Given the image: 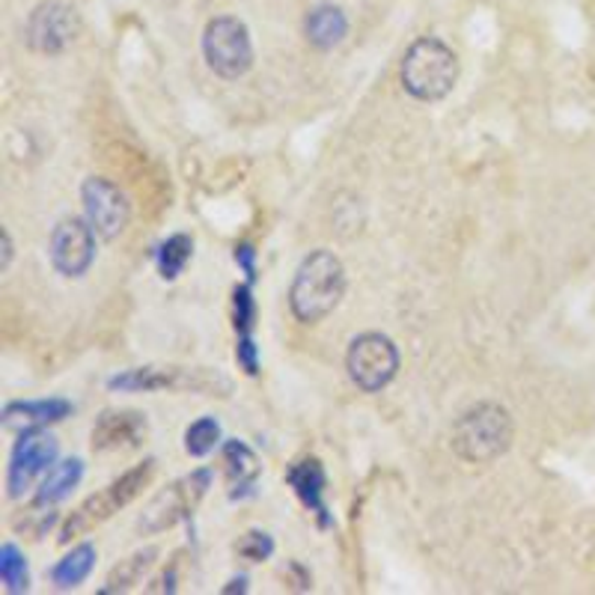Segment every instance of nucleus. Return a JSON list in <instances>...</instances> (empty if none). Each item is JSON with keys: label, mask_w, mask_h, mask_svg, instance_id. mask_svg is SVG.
<instances>
[{"label": "nucleus", "mask_w": 595, "mask_h": 595, "mask_svg": "<svg viewBox=\"0 0 595 595\" xmlns=\"http://www.w3.org/2000/svg\"><path fill=\"white\" fill-rule=\"evenodd\" d=\"M345 295V268L331 251H313L304 256L289 289V307L298 322L316 324L331 316Z\"/></svg>", "instance_id": "obj_1"}, {"label": "nucleus", "mask_w": 595, "mask_h": 595, "mask_svg": "<svg viewBox=\"0 0 595 595\" xmlns=\"http://www.w3.org/2000/svg\"><path fill=\"white\" fill-rule=\"evenodd\" d=\"M515 426L504 405L480 403L455 420L453 450L471 464H492L513 447Z\"/></svg>", "instance_id": "obj_2"}, {"label": "nucleus", "mask_w": 595, "mask_h": 595, "mask_svg": "<svg viewBox=\"0 0 595 595\" xmlns=\"http://www.w3.org/2000/svg\"><path fill=\"white\" fill-rule=\"evenodd\" d=\"M403 87L417 101H441L459 81V57L447 42L423 36L403 57Z\"/></svg>", "instance_id": "obj_3"}, {"label": "nucleus", "mask_w": 595, "mask_h": 595, "mask_svg": "<svg viewBox=\"0 0 595 595\" xmlns=\"http://www.w3.org/2000/svg\"><path fill=\"white\" fill-rule=\"evenodd\" d=\"M152 474H155V462L146 459V462L137 464L134 471L122 474L117 483H111L108 488H101L99 495L87 497V500L66 518V525H63L60 530V542H69L75 536L90 533L92 527L101 525V521H108L113 513H120L122 506L132 504L134 497L141 495L143 488L150 485Z\"/></svg>", "instance_id": "obj_4"}, {"label": "nucleus", "mask_w": 595, "mask_h": 595, "mask_svg": "<svg viewBox=\"0 0 595 595\" xmlns=\"http://www.w3.org/2000/svg\"><path fill=\"white\" fill-rule=\"evenodd\" d=\"M202 57L223 81H239L253 66V42L244 21L218 15L202 31Z\"/></svg>", "instance_id": "obj_5"}, {"label": "nucleus", "mask_w": 595, "mask_h": 595, "mask_svg": "<svg viewBox=\"0 0 595 595\" xmlns=\"http://www.w3.org/2000/svg\"><path fill=\"white\" fill-rule=\"evenodd\" d=\"M345 370L364 394H378L399 373V349L384 333H361L354 337L345 354Z\"/></svg>", "instance_id": "obj_6"}, {"label": "nucleus", "mask_w": 595, "mask_h": 595, "mask_svg": "<svg viewBox=\"0 0 595 595\" xmlns=\"http://www.w3.org/2000/svg\"><path fill=\"white\" fill-rule=\"evenodd\" d=\"M209 488H212V471H194V474L176 480V483L167 485L164 492L152 497L150 506L143 509L137 527H141L143 533H164V530H170L179 521H185L188 515H194V509L200 506Z\"/></svg>", "instance_id": "obj_7"}, {"label": "nucleus", "mask_w": 595, "mask_h": 595, "mask_svg": "<svg viewBox=\"0 0 595 595\" xmlns=\"http://www.w3.org/2000/svg\"><path fill=\"white\" fill-rule=\"evenodd\" d=\"M78 33H81L78 10L63 3V0H45L31 12L27 27H24V40L36 54L54 57V54H63L69 48L71 42L78 40Z\"/></svg>", "instance_id": "obj_8"}, {"label": "nucleus", "mask_w": 595, "mask_h": 595, "mask_svg": "<svg viewBox=\"0 0 595 595\" xmlns=\"http://www.w3.org/2000/svg\"><path fill=\"white\" fill-rule=\"evenodd\" d=\"M81 200L87 221H90L96 235L104 239V242H113V239L122 235V230L129 227L132 202H129V197L122 194L120 185H113L111 179H104V176H90L81 188Z\"/></svg>", "instance_id": "obj_9"}, {"label": "nucleus", "mask_w": 595, "mask_h": 595, "mask_svg": "<svg viewBox=\"0 0 595 595\" xmlns=\"http://www.w3.org/2000/svg\"><path fill=\"white\" fill-rule=\"evenodd\" d=\"M54 464H57V441L42 429H27L19 438V444L12 447L10 471H7L10 497L24 495L36 483V476L48 474Z\"/></svg>", "instance_id": "obj_10"}, {"label": "nucleus", "mask_w": 595, "mask_h": 595, "mask_svg": "<svg viewBox=\"0 0 595 595\" xmlns=\"http://www.w3.org/2000/svg\"><path fill=\"white\" fill-rule=\"evenodd\" d=\"M48 253L63 277H84L96 263V230L81 218H63L51 232Z\"/></svg>", "instance_id": "obj_11"}, {"label": "nucleus", "mask_w": 595, "mask_h": 595, "mask_svg": "<svg viewBox=\"0 0 595 595\" xmlns=\"http://www.w3.org/2000/svg\"><path fill=\"white\" fill-rule=\"evenodd\" d=\"M150 432L146 414L141 411H104L92 426V450L111 453V450H129L137 447Z\"/></svg>", "instance_id": "obj_12"}, {"label": "nucleus", "mask_w": 595, "mask_h": 595, "mask_svg": "<svg viewBox=\"0 0 595 595\" xmlns=\"http://www.w3.org/2000/svg\"><path fill=\"white\" fill-rule=\"evenodd\" d=\"M183 387H206V384L194 382V373L179 366H141V370H129L111 378V390H129V394L183 390Z\"/></svg>", "instance_id": "obj_13"}, {"label": "nucleus", "mask_w": 595, "mask_h": 595, "mask_svg": "<svg viewBox=\"0 0 595 595\" xmlns=\"http://www.w3.org/2000/svg\"><path fill=\"white\" fill-rule=\"evenodd\" d=\"M286 483L293 485L295 495L301 500L310 513L319 518V527L331 525L328 518V506H324V485H328V476H324V467L316 459H307V462H298L289 467L286 474Z\"/></svg>", "instance_id": "obj_14"}, {"label": "nucleus", "mask_w": 595, "mask_h": 595, "mask_svg": "<svg viewBox=\"0 0 595 595\" xmlns=\"http://www.w3.org/2000/svg\"><path fill=\"white\" fill-rule=\"evenodd\" d=\"M75 411L66 399H31V403H10L3 408V426L7 429H42V426L66 420Z\"/></svg>", "instance_id": "obj_15"}, {"label": "nucleus", "mask_w": 595, "mask_h": 595, "mask_svg": "<svg viewBox=\"0 0 595 595\" xmlns=\"http://www.w3.org/2000/svg\"><path fill=\"white\" fill-rule=\"evenodd\" d=\"M304 33H307V42L313 48L331 51L349 36V19L340 7L322 3V7L310 10V15L304 21Z\"/></svg>", "instance_id": "obj_16"}, {"label": "nucleus", "mask_w": 595, "mask_h": 595, "mask_svg": "<svg viewBox=\"0 0 595 595\" xmlns=\"http://www.w3.org/2000/svg\"><path fill=\"white\" fill-rule=\"evenodd\" d=\"M223 464H227V476H230L232 497L251 495L253 485L260 480V462L247 444L242 441H230L223 444Z\"/></svg>", "instance_id": "obj_17"}, {"label": "nucleus", "mask_w": 595, "mask_h": 595, "mask_svg": "<svg viewBox=\"0 0 595 595\" xmlns=\"http://www.w3.org/2000/svg\"><path fill=\"white\" fill-rule=\"evenodd\" d=\"M84 480V462L81 459H66V462H57L51 467L45 480H42L40 492H36V504L42 506H57L60 500L78 488V483Z\"/></svg>", "instance_id": "obj_18"}, {"label": "nucleus", "mask_w": 595, "mask_h": 595, "mask_svg": "<svg viewBox=\"0 0 595 595\" xmlns=\"http://www.w3.org/2000/svg\"><path fill=\"white\" fill-rule=\"evenodd\" d=\"M92 565H96V548L84 542V546L71 548L69 554L51 569V581L57 590H75L90 577Z\"/></svg>", "instance_id": "obj_19"}, {"label": "nucleus", "mask_w": 595, "mask_h": 595, "mask_svg": "<svg viewBox=\"0 0 595 595\" xmlns=\"http://www.w3.org/2000/svg\"><path fill=\"white\" fill-rule=\"evenodd\" d=\"M155 557H158V551L146 548V551H137V554H132L129 560H122L111 575H108V584H104L101 593H125V590H132L134 584H141V577L146 575V569H152Z\"/></svg>", "instance_id": "obj_20"}, {"label": "nucleus", "mask_w": 595, "mask_h": 595, "mask_svg": "<svg viewBox=\"0 0 595 595\" xmlns=\"http://www.w3.org/2000/svg\"><path fill=\"white\" fill-rule=\"evenodd\" d=\"M194 253V239L185 232H176L167 242L158 247V272L164 280H176L185 272V265L191 260Z\"/></svg>", "instance_id": "obj_21"}, {"label": "nucleus", "mask_w": 595, "mask_h": 595, "mask_svg": "<svg viewBox=\"0 0 595 595\" xmlns=\"http://www.w3.org/2000/svg\"><path fill=\"white\" fill-rule=\"evenodd\" d=\"M0 577H3V586H7V593L19 595L27 593V586H31V575H27V560L21 554L19 548L7 542V546L0 548Z\"/></svg>", "instance_id": "obj_22"}, {"label": "nucleus", "mask_w": 595, "mask_h": 595, "mask_svg": "<svg viewBox=\"0 0 595 595\" xmlns=\"http://www.w3.org/2000/svg\"><path fill=\"white\" fill-rule=\"evenodd\" d=\"M218 444H221V423L214 417H202V420L188 426V432H185V450L194 459L209 455Z\"/></svg>", "instance_id": "obj_23"}, {"label": "nucleus", "mask_w": 595, "mask_h": 595, "mask_svg": "<svg viewBox=\"0 0 595 595\" xmlns=\"http://www.w3.org/2000/svg\"><path fill=\"white\" fill-rule=\"evenodd\" d=\"M232 298H235V331H239V337H251L253 319H256V304H253L251 286H239Z\"/></svg>", "instance_id": "obj_24"}, {"label": "nucleus", "mask_w": 595, "mask_h": 595, "mask_svg": "<svg viewBox=\"0 0 595 595\" xmlns=\"http://www.w3.org/2000/svg\"><path fill=\"white\" fill-rule=\"evenodd\" d=\"M239 554H242L247 563H263V560H268V557L274 554L272 536L260 533V530H251V533L239 542Z\"/></svg>", "instance_id": "obj_25"}, {"label": "nucleus", "mask_w": 595, "mask_h": 595, "mask_svg": "<svg viewBox=\"0 0 595 595\" xmlns=\"http://www.w3.org/2000/svg\"><path fill=\"white\" fill-rule=\"evenodd\" d=\"M235 357H239V364H242V370L247 375L260 373V352H256V343H253V333L251 337H239Z\"/></svg>", "instance_id": "obj_26"}, {"label": "nucleus", "mask_w": 595, "mask_h": 595, "mask_svg": "<svg viewBox=\"0 0 595 595\" xmlns=\"http://www.w3.org/2000/svg\"><path fill=\"white\" fill-rule=\"evenodd\" d=\"M235 263L242 265L244 274H247V280H253V247L251 244H242V247H235Z\"/></svg>", "instance_id": "obj_27"}, {"label": "nucleus", "mask_w": 595, "mask_h": 595, "mask_svg": "<svg viewBox=\"0 0 595 595\" xmlns=\"http://www.w3.org/2000/svg\"><path fill=\"white\" fill-rule=\"evenodd\" d=\"M12 263V239H10V232L3 230V272L10 268Z\"/></svg>", "instance_id": "obj_28"}]
</instances>
